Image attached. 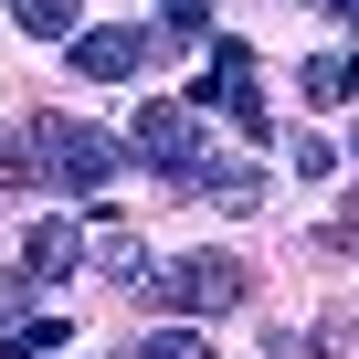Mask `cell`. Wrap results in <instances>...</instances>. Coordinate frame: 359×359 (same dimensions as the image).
<instances>
[{
	"label": "cell",
	"instance_id": "6da1fadb",
	"mask_svg": "<svg viewBox=\"0 0 359 359\" xmlns=\"http://www.w3.org/2000/svg\"><path fill=\"white\" fill-rule=\"evenodd\" d=\"M137 158H148L158 180H180V191H201L212 212H264V169L212 158L201 106H137Z\"/></svg>",
	"mask_w": 359,
	"mask_h": 359
},
{
	"label": "cell",
	"instance_id": "2e32d148",
	"mask_svg": "<svg viewBox=\"0 0 359 359\" xmlns=\"http://www.w3.org/2000/svg\"><path fill=\"white\" fill-rule=\"evenodd\" d=\"M348 148H359V127H348Z\"/></svg>",
	"mask_w": 359,
	"mask_h": 359
},
{
	"label": "cell",
	"instance_id": "ba28073f",
	"mask_svg": "<svg viewBox=\"0 0 359 359\" xmlns=\"http://www.w3.org/2000/svg\"><path fill=\"white\" fill-rule=\"evenodd\" d=\"M0 169H11V180H32V191H53V148H43V116H32V127H0Z\"/></svg>",
	"mask_w": 359,
	"mask_h": 359
},
{
	"label": "cell",
	"instance_id": "9c48e42d",
	"mask_svg": "<svg viewBox=\"0 0 359 359\" xmlns=\"http://www.w3.org/2000/svg\"><path fill=\"white\" fill-rule=\"evenodd\" d=\"M306 95H317V106H348V95H359V53H317V64H306Z\"/></svg>",
	"mask_w": 359,
	"mask_h": 359
},
{
	"label": "cell",
	"instance_id": "5b68a950",
	"mask_svg": "<svg viewBox=\"0 0 359 359\" xmlns=\"http://www.w3.org/2000/svg\"><path fill=\"white\" fill-rule=\"evenodd\" d=\"M212 106H222L243 137H264V127H275V116H264V85H254V53H243V43H222V64H212Z\"/></svg>",
	"mask_w": 359,
	"mask_h": 359
},
{
	"label": "cell",
	"instance_id": "8992f818",
	"mask_svg": "<svg viewBox=\"0 0 359 359\" xmlns=\"http://www.w3.org/2000/svg\"><path fill=\"white\" fill-rule=\"evenodd\" d=\"M74 264H85V233L74 222H32L22 233V285H64Z\"/></svg>",
	"mask_w": 359,
	"mask_h": 359
},
{
	"label": "cell",
	"instance_id": "30bf717a",
	"mask_svg": "<svg viewBox=\"0 0 359 359\" xmlns=\"http://www.w3.org/2000/svg\"><path fill=\"white\" fill-rule=\"evenodd\" d=\"M11 22L43 32V43H74V0H11Z\"/></svg>",
	"mask_w": 359,
	"mask_h": 359
},
{
	"label": "cell",
	"instance_id": "52a82bcc",
	"mask_svg": "<svg viewBox=\"0 0 359 359\" xmlns=\"http://www.w3.org/2000/svg\"><path fill=\"white\" fill-rule=\"evenodd\" d=\"M85 264H95V275H106L116 296H148V275H158V264H148V243H137V233H116V222H106V233L85 243Z\"/></svg>",
	"mask_w": 359,
	"mask_h": 359
},
{
	"label": "cell",
	"instance_id": "7c38bea8",
	"mask_svg": "<svg viewBox=\"0 0 359 359\" xmlns=\"http://www.w3.org/2000/svg\"><path fill=\"white\" fill-rule=\"evenodd\" d=\"M158 22H169L180 43H191V32H212V0H158Z\"/></svg>",
	"mask_w": 359,
	"mask_h": 359
},
{
	"label": "cell",
	"instance_id": "9a60e30c",
	"mask_svg": "<svg viewBox=\"0 0 359 359\" xmlns=\"http://www.w3.org/2000/svg\"><path fill=\"white\" fill-rule=\"evenodd\" d=\"M0 359H43V348H32V338H0Z\"/></svg>",
	"mask_w": 359,
	"mask_h": 359
},
{
	"label": "cell",
	"instance_id": "7a4b0ae2",
	"mask_svg": "<svg viewBox=\"0 0 359 359\" xmlns=\"http://www.w3.org/2000/svg\"><path fill=\"white\" fill-rule=\"evenodd\" d=\"M243 285H254V275H243L233 254H180V264H158V275H148V296H158L169 317H233V306H243Z\"/></svg>",
	"mask_w": 359,
	"mask_h": 359
},
{
	"label": "cell",
	"instance_id": "5bb4252c",
	"mask_svg": "<svg viewBox=\"0 0 359 359\" xmlns=\"http://www.w3.org/2000/svg\"><path fill=\"white\" fill-rule=\"evenodd\" d=\"M22 296H32V285H22L11 264H0V327H22Z\"/></svg>",
	"mask_w": 359,
	"mask_h": 359
},
{
	"label": "cell",
	"instance_id": "8fae6325",
	"mask_svg": "<svg viewBox=\"0 0 359 359\" xmlns=\"http://www.w3.org/2000/svg\"><path fill=\"white\" fill-rule=\"evenodd\" d=\"M285 169H296V180H327V169H338V148H327V137H296V148H285Z\"/></svg>",
	"mask_w": 359,
	"mask_h": 359
},
{
	"label": "cell",
	"instance_id": "277c9868",
	"mask_svg": "<svg viewBox=\"0 0 359 359\" xmlns=\"http://www.w3.org/2000/svg\"><path fill=\"white\" fill-rule=\"evenodd\" d=\"M158 43H169V32H74V43H64V64H74L85 85H127V74H148V64H158Z\"/></svg>",
	"mask_w": 359,
	"mask_h": 359
},
{
	"label": "cell",
	"instance_id": "4fadbf2b",
	"mask_svg": "<svg viewBox=\"0 0 359 359\" xmlns=\"http://www.w3.org/2000/svg\"><path fill=\"white\" fill-rule=\"evenodd\" d=\"M137 359H212V348H201V338H191V327H158V338H148V348H137Z\"/></svg>",
	"mask_w": 359,
	"mask_h": 359
},
{
	"label": "cell",
	"instance_id": "3957f363",
	"mask_svg": "<svg viewBox=\"0 0 359 359\" xmlns=\"http://www.w3.org/2000/svg\"><path fill=\"white\" fill-rule=\"evenodd\" d=\"M43 148H53V191H74V201H95L106 180L127 169V148H116V137H95L85 116H43Z\"/></svg>",
	"mask_w": 359,
	"mask_h": 359
}]
</instances>
